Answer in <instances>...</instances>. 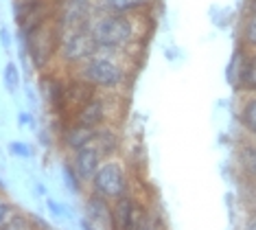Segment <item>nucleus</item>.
I'll return each instance as SVG.
<instances>
[{"label": "nucleus", "instance_id": "obj_2", "mask_svg": "<svg viewBox=\"0 0 256 230\" xmlns=\"http://www.w3.org/2000/svg\"><path fill=\"white\" fill-rule=\"evenodd\" d=\"M79 79L88 81L96 92L106 94H125L134 86L136 62H132L123 53L96 51L81 66L70 70Z\"/></svg>", "mask_w": 256, "mask_h": 230}, {"label": "nucleus", "instance_id": "obj_25", "mask_svg": "<svg viewBox=\"0 0 256 230\" xmlns=\"http://www.w3.org/2000/svg\"><path fill=\"white\" fill-rule=\"evenodd\" d=\"M138 230H164V223H162L160 215L156 213L154 208H147V213L142 217V223Z\"/></svg>", "mask_w": 256, "mask_h": 230}, {"label": "nucleus", "instance_id": "obj_11", "mask_svg": "<svg viewBox=\"0 0 256 230\" xmlns=\"http://www.w3.org/2000/svg\"><path fill=\"white\" fill-rule=\"evenodd\" d=\"M103 160H106V156H103L101 149H98L94 143L84 147V149H77L74 153H70L72 167H74L77 175L81 178V182H84L86 186L92 182V178H94V173L98 171V167H101Z\"/></svg>", "mask_w": 256, "mask_h": 230}, {"label": "nucleus", "instance_id": "obj_9", "mask_svg": "<svg viewBox=\"0 0 256 230\" xmlns=\"http://www.w3.org/2000/svg\"><path fill=\"white\" fill-rule=\"evenodd\" d=\"M96 129L98 127H88V125H81L77 121H68L60 132V136H57V147L70 156V153H74L77 149H84V147L94 143Z\"/></svg>", "mask_w": 256, "mask_h": 230}, {"label": "nucleus", "instance_id": "obj_19", "mask_svg": "<svg viewBox=\"0 0 256 230\" xmlns=\"http://www.w3.org/2000/svg\"><path fill=\"white\" fill-rule=\"evenodd\" d=\"M62 180H64V188H66L68 193H72V195H81V193L88 188L84 182H81L79 175H77V171H74L70 158H68V160H64V164H62Z\"/></svg>", "mask_w": 256, "mask_h": 230}, {"label": "nucleus", "instance_id": "obj_29", "mask_svg": "<svg viewBox=\"0 0 256 230\" xmlns=\"http://www.w3.org/2000/svg\"><path fill=\"white\" fill-rule=\"evenodd\" d=\"M28 215H31V219H33V223H36L38 230H53V226H50V223L46 221L44 217H40L38 213H28Z\"/></svg>", "mask_w": 256, "mask_h": 230}, {"label": "nucleus", "instance_id": "obj_21", "mask_svg": "<svg viewBox=\"0 0 256 230\" xmlns=\"http://www.w3.org/2000/svg\"><path fill=\"white\" fill-rule=\"evenodd\" d=\"M46 208H48V213L55 217L57 221H66V219H72V208L68 206L66 202H60V199L46 195Z\"/></svg>", "mask_w": 256, "mask_h": 230}, {"label": "nucleus", "instance_id": "obj_17", "mask_svg": "<svg viewBox=\"0 0 256 230\" xmlns=\"http://www.w3.org/2000/svg\"><path fill=\"white\" fill-rule=\"evenodd\" d=\"M236 44L248 51H256V14H243L236 29Z\"/></svg>", "mask_w": 256, "mask_h": 230}, {"label": "nucleus", "instance_id": "obj_8", "mask_svg": "<svg viewBox=\"0 0 256 230\" xmlns=\"http://www.w3.org/2000/svg\"><path fill=\"white\" fill-rule=\"evenodd\" d=\"M147 213V206L140 199L130 195L120 197L114 202V219H112V230H138L142 223V217Z\"/></svg>", "mask_w": 256, "mask_h": 230}, {"label": "nucleus", "instance_id": "obj_31", "mask_svg": "<svg viewBox=\"0 0 256 230\" xmlns=\"http://www.w3.org/2000/svg\"><path fill=\"white\" fill-rule=\"evenodd\" d=\"M243 14H256V0H246V5H243Z\"/></svg>", "mask_w": 256, "mask_h": 230}, {"label": "nucleus", "instance_id": "obj_32", "mask_svg": "<svg viewBox=\"0 0 256 230\" xmlns=\"http://www.w3.org/2000/svg\"><path fill=\"white\" fill-rule=\"evenodd\" d=\"M252 53H254V57H256V51H252Z\"/></svg>", "mask_w": 256, "mask_h": 230}, {"label": "nucleus", "instance_id": "obj_22", "mask_svg": "<svg viewBox=\"0 0 256 230\" xmlns=\"http://www.w3.org/2000/svg\"><path fill=\"white\" fill-rule=\"evenodd\" d=\"M18 210H20L18 204L11 202V199L4 195L2 191H0V230H2L11 219H14V215L18 213Z\"/></svg>", "mask_w": 256, "mask_h": 230}, {"label": "nucleus", "instance_id": "obj_16", "mask_svg": "<svg viewBox=\"0 0 256 230\" xmlns=\"http://www.w3.org/2000/svg\"><path fill=\"white\" fill-rule=\"evenodd\" d=\"M94 145L101 149V153L106 158L118 156L120 149H123V136H120V132H118V125H114V123H108V125L98 127L96 129Z\"/></svg>", "mask_w": 256, "mask_h": 230}, {"label": "nucleus", "instance_id": "obj_10", "mask_svg": "<svg viewBox=\"0 0 256 230\" xmlns=\"http://www.w3.org/2000/svg\"><path fill=\"white\" fill-rule=\"evenodd\" d=\"M84 217H88L101 230H112L114 202H110L108 197L98 195V193L88 188V193L84 195Z\"/></svg>", "mask_w": 256, "mask_h": 230}, {"label": "nucleus", "instance_id": "obj_5", "mask_svg": "<svg viewBox=\"0 0 256 230\" xmlns=\"http://www.w3.org/2000/svg\"><path fill=\"white\" fill-rule=\"evenodd\" d=\"M96 44L90 35V29H77V31L60 33V44H57V68L64 73H70L81 66L88 57L96 53Z\"/></svg>", "mask_w": 256, "mask_h": 230}, {"label": "nucleus", "instance_id": "obj_7", "mask_svg": "<svg viewBox=\"0 0 256 230\" xmlns=\"http://www.w3.org/2000/svg\"><path fill=\"white\" fill-rule=\"evenodd\" d=\"M53 25L60 33L90 29L92 18L96 16V0H55Z\"/></svg>", "mask_w": 256, "mask_h": 230}, {"label": "nucleus", "instance_id": "obj_3", "mask_svg": "<svg viewBox=\"0 0 256 230\" xmlns=\"http://www.w3.org/2000/svg\"><path fill=\"white\" fill-rule=\"evenodd\" d=\"M130 164L127 160H120L118 156L106 158L101 162V167L94 173V178L88 184L90 191L98 193V195L108 197L110 202L125 197L132 193V175H130Z\"/></svg>", "mask_w": 256, "mask_h": 230}, {"label": "nucleus", "instance_id": "obj_18", "mask_svg": "<svg viewBox=\"0 0 256 230\" xmlns=\"http://www.w3.org/2000/svg\"><path fill=\"white\" fill-rule=\"evenodd\" d=\"M2 86L9 97H16L22 88V70L16 60H7L2 68Z\"/></svg>", "mask_w": 256, "mask_h": 230}, {"label": "nucleus", "instance_id": "obj_6", "mask_svg": "<svg viewBox=\"0 0 256 230\" xmlns=\"http://www.w3.org/2000/svg\"><path fill=\"white\" fill-rule=\"evenodd\" d=\"M38 92L50 114L62 116L64 121H72V114L66 103V73L60 68H50L38 75Z\"/></svg>", "mask_w": 256, "mask_h": 230}, {"label": "nucleus", "instance_id": "obj_27", "mask_svg": "<svg viewBox=\"0 0 256 230\" xmlns=\"http://www.w3.org/2000/svg\"><path fill=\"white\" fill-rule=\"evenodd\" d=\"M164 57H166V62L173 64V62H178L180 57H182V51H180L176 44H173V46H166V49H164Z\"/></svg>", "mask_w": 256, "mask_h": 230}, {"label": "nucleus", "instance_id": "obj_26", "mask_svg": "<svg viewBox=\"0 0 256 230\" xmlns=\"http://www.w3.org/2000/svg\"><path fill=\"white\" fill-rule=\"evenodd\" d=\"M14 44H16V35H14V31H11L7 25H0V46H2V51H4V53H9Z\"/></svg>", "mask_w": 256, "mask_h": 230}, {"label": "nucleus", "instance_id": "obj_15", "mask_svg": "<svg viewBox=\"0 0 256 230\" xmlns=\"http://www.w3.org/2000/svg\"><path fill=\"white\" fill-rule=\"evenodd\" d=\"M96 94L98 92L88 84V81L79 79V77L72 75V73H66V103H68L70 114L79 108V105L88 103L92 97H96Z\"/></svg>", "mask_w": 256, "mask_h": 230}, {"label": "nucleus", "instance_id": "obj_30", "mask_svg": "<svg viewBox=\"0 0 256 230\" xmlns=\"http://www.w3.org/2000/svg\"><path fill=\"white\" fill-rule=\"evenodd\" d=\"M79 228L81 230H101L98 226H94V223H92L88 217H81V219H79Z\"/></svg>", "mask_w": 256, "mask_h": 230}, {"label": "nucleus", "instance_id": "obj_20", "mask_svg": "<svg viewBox=\"0 0 256 230\" xmlns=\"http://www.w3.org/2000/svg\"><path fill=\"white\" fill-rule=\"evenodd\" d=\"M7 151H9V156L20 158V160H31V158H36V147L31 143H26V140H9Z\"/></svg>", "mask_w": 256, "mask_h": 230}, {"label": "nucleus", "instance_id": "obj_1", "mask_svg": "<svg viewBox=\"0 0 256 230\" xmlns=\"http://www.w3.org/2000/svg\"><path fill=\"white\" fill-rule=\"evenodd\" d=\"M154 20V14L144 16H120V14H96L90 22V35L98 51L123 53L138 64V53L147 46L151 29L147 22Z\"/></svg>", "mask_w": 256, "mask_h": 230}, {"label": "nucleus", "instance_id": "obj_13", "mask_svg": "<svg viewBox=\"0 0 256 230\" xmlns=\"http://www.w3.org/2000/svg\"><path fill=\"white\" fill-rule=\"evenodd\" d=\"M234 167L241 175V182L256 184V140L241 138L234 149Z\"/></svg>", "mask_w": 256, "mask_h": 230}, {"label": "nucleus", "instance_id": "obj_28", "mask_svg": "<svg viewBox=\"0 0 256 230\" xmlns=\"http://www.w3.org/2000/svg\"><path fill=\"white\" fill-rule=\"evenodd\" d=\"M241 230H256V208L248 213V217L241 223Z\"/></svg>", "mask_w": 256, "mask_h": 230}, {"label": "nucleus", "instance_id": "obj_24", "mask_svg": "<svg viewBox=\"0 0 256 230\" xmlns=\"http://www.w3.org/2000/svg\"><path fill=\"white\" fill-rule=\"evenodd\" d=\"M16 121H18L20 127H26L31 134H38L40 123H38V114L33 110H20L18 114H16Z\"/></svg>", "mask_w": 256, "mask_h": 230}, {"label": "nucleus", "instance_id": "obj_4", "mask_svg": "<svg viewBox=\"0 0 256 230\" xmlns=\"http://www.w3.org/2000/svg\"><path fill=\"white\" fill-rule=\"evenodd\" d=\"M22 51L26 53V60L36 75L57 68V44H60V31L55 25H48L42 31L33 33L31 38L20 40Z\"/></svg>", "mask_w": 256, "mask_h": 230}, {"label": "nucleus", "instance_id": "obj_23", "mask_svg": "<svg viewBox=\"0 0 256 230\" xmlns=\"http://www.w3.org/2000/svg\"><path fill=\"white\" fill-rule=\"evenodd\" d=\"M2 230H38V228H36V223H33L31 215L24 213V210H18V213L14 215V219H11Z\"/></svg>", "mask_w": 256, "mask_h": 230}, {"label": "nucleus", "instance_id": "obj_12", "mask_svg": "<svg viewBox=\"0 0 256 230\" xmlns=\"http://www.w3.org/2000/svg\"><path fill=\"white\" fill-rule=\"evenodd\" d=\"M158 0H96V14H120V16H144L154 14Z\"/></svg>", "mask_w": 256, "mask_h": 230}, {"label": "nucleus", "instance_id": "obj_14", "mask_svg": "<svg viewBox=\"0 0 256 230\" xmlns=\"http://www.w3.org/2000/svg\"><path fill=\"white\" fill-rule=\"evenodd\" d=\"M236 123L243 132V138L256 140V94H238Z\"/></svg>", "mask_w": 256, "mask_h": 230}]
</instances>
